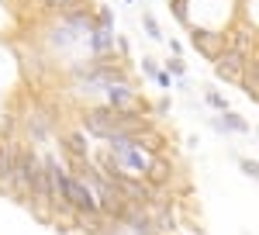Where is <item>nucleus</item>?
<instances>
[{
	"label": "nucleus",
	"instance_id": "1",
	"mask_svg": "<svg viewBox=\"0 0 259 235\" xmlns=\"http://www.w3.org/2000/svg\"><path fill=\"white\" fill-rule=\"evenodd\" d=\"M80 128L87 135L107 142L114 132H121V114L114 107H107V104H87L80 111Z\"/></svg>",
	"mask_w": 259,
	"mask_h": 235
},
{
	"label": "nucleus",
	"instance_id": "2",
	"mask_svg": "<svg viewBox=\"0 0 259 235\" xmlns=\"http://www.w3.org/2000/svg\"><path fill=\"white\" fill-rule=\"evenodd\" d=\"M104 104H107V107H114V111H152V107L139 97V90H135V83H132V80L107 83V90H104Z\"/></svg>",
	"mask_w": 259,
	"mask_h": 235
},
{
	"label": "nucleus",
	"instance_id": "3",
	"mask_svg": "<svg viewBox=\"0 0 259 235\" xmlns=\"http://www.w3.org/2000/svg\"><path fill=\"white\" fill-rule=\"evenodd\" d=\"M225 38H228V49H235L242 56H249V59L259 56V31L245 18L235 21L232 28H225Z\"/></svg>",
	"mask_w": 259,
	"mask_h": 235
},
{
	"label": "nucleus",
	"instance_id": "4",
	"mask_svg": "<svg viewBox=\"0 0 259 235\" xmlns=\"http://www.w3.org/2000/svg\"><path fill=\"white\" fill-rule=\"evenodd\" d=\"M190 45H194L207 62H214V59L228 49V38H225V31H211V28H200L197 24V28H190Z\"/></svg>",
	"mask_w": 259,
	"mask_h": 235
},
{
	"label": "nucleus",
	"instance_id": "5",
	"mask_svg": "<svg viewBox=\"0 0 259 235\" xmlns=\"http://www.w3.org/2000/svg\"><path fill=\"white\" fill-rule=\"evenodd\" d=\"M245 66H249V56H242L235 49H225V52L214 59V76H218L221 83H235V87H239Z\"/></svg>",
	"mask_w": 259,
	"mask_h": 235
},
{
	"label": "nucleus",
	"instance_id": "6",
	"mask_svg": "<svg viewBox=\"0 0 259 235\" xmlns=\"http://www.w3.org/2000/svg\"><path fill=\"white\" fill-rule=\"evenodd\" d=\"M121 225L128 228V235H159L156 221H152V211L145 204H128V211L121 215Z\"/></svg>",
	"mask_w": 259,
	"mask_h": 235
},
{
	"label": "nucleus",
	"instance_id": "7",
	"mask_svg": "<svg viewBox=\"0 0 259 235\" xmlns=\"http://www.w3.org/2000/svg\"><path fill=\"white\" fill-rule=\"evenodd\" d=\"M59 149H62V156L94 159V156H90V138H87V132H83V128H69V132H62Z\"/></svg>",
	"mask_w": 259,
	"mask_h": 235
},
{
	"label": "nucleus",
	"instance_id": "8",
	"mask_svg": "<svg viewBox=\"0 0 259 235\" xmlns=\"http://www.w3.org/2000/svg\"><path fill=\"white\" fill-rule=\"evenodd\" d=\"M177 163L166 156V152H156V159H152V166H149V183H156V187H169L173 180H177Z\"/></svg>",
	"mask_w": 259,
	"mask_h": 235
},
{
	"label": "nucleus",
	"instance_id": "9",
	"mask_svg": "<svg viewBox=\"0 0 259 235\" xmlns=\"http://www.w3.org/2000/svg\"><path fill=\"white\" fill-rule=\"evenodd\" d=\"M211 128L221 132V135H249L252 125L239 114V111H221L218 118H211Z\"/></svg>",
	"mask_w": 259,
	"mask_h": 235
},
{
	"label": "nucleus",
	"instance_id": "10",
	"mask_svg": "<svg viewBox=\"0 0 259 235\" xmlns=\"http://www.w3.org/2000/svg\"><path fill=\"white\" fill-rule=\"evenodd\" d=\"M87 49H90V56H114V49H118V35H114V28H94L90 31V38H87Z\"/></svg>",
	"mask_w": 259,
	"mask_h": 235
},
{
	"label": "nucleus",
	"instance_id": "11",
	"mask_svg": "<svg viewBox=\"0 0 259 235\" xmlns=\"http://www.w3.org/2000/svg\"><path fill=\"white\" fill-rule=\"evenodd\" d=\"M38 4L52 18H73V14H83V11H94L90 0H38Z\"/></svg>",
	"mask_w": 259,
	"mask_h": 235
},
{
	"label": "nucleus",
	"instance_id": "12",
	"mask_svg": "<svg viewBox=\"0 0 259 235\" xmlns=\"http://www.w3.org/2000/svg\"><path fill=\"white\" fill-rule=\"evenodd\" d=\"M21 69H24V80L38 83L41 73L49 69V62H45V56H41V52H35V49H31V52H24V56H21Z\"/></svg>",
	"mask_w": 259,
	"mask_h": 235
},
{
	"label": "nucleus",
	"instance_id": "13",
	"mask_svg": "<svg viewBox=\"0 0 259 235\" xmlns=\"http://www.w3.org/2000/svg\"><path fill=\"white\" fill-rule=\"evenodd\" d=\"M239 90L252 100V104H259V73H256V66H252V59H249V66H245V73H242V80H239Z\"/></svg>",
	"mask_w": 259,
	"mask_h": 235
},
{
	"label": "nucleus",
	"instance_id": "14",
	"mask_svg": "<svg viewBox=\"0 0 259 235\" xmlns=\"http://www.w3.org/2000/svg\"><path fill=\"white\" fill-rule=\"evenodd\" d=\"M200 90H204V100H207V107H214V111H232V107H228V97H225V94H221V90H214V87H200Z\"/></svg>",
	"mask_w": 259,
	"mask_h": 235
},
{
	"label": "nucleus",
	"instance_id": "15",
	"mask_svg": "<svg viewBox=\"0 0 259 235\" xmlns=\"http://www.w3.org/2000/svg\"><path fill=\"white\" fill-rule=\"evenodd\" d=\"M142 28H145V35L152 42H162V28H159V21L152 18V11H142Z\"/></svg>",
	"mask_w": 259,
	"mask_h": 235
},
{
	"label": "nucleus",
	"instance_id": "16",
	"mask_svg": "<svg viewBox=\"0 0 259 235\" xmlns=\"http://www.w3.org/2000/svg\"><path fill=\"white\" fill-rule=\"evenodd\" d=\"M18 125H21V118L14 114V111H7L4 121H0V135L4 138H18Z\"/></svg>",
	"mask_w": 259,
	"mask_h": 235
},
{
	"label": "nucleus",
	"instance_id": "17",
	"mask_svg": "<svg viewBox=\"0 0 259 235\" xmlns=\"http://www.w3.org/2000/svg\"><path fill=\"white\" fill-rule=\"evenodd\" d=\"M139 66H142V73H145V76L152 80V83H159L162 69H159V62H156V59H152V56H142V62H139Z\"/></svg>",
	"mask_w": 259,
	"mask_h": 235
},
{
	"label": "nucleus",
	"instance_id": "18",
	"mask_svg": "<svg viewBox=\"0 0 259 235\" xmlns=\"http://www.w3.org/2000/svg\"><path fill=\"white\" fill-rule=\"evenodd\" d=\"M169 7H173V18L180 24H190V0H169Z\"/></svg>",
	"mask_w": 259,
	"mask_h": 235
},
{
	"label": "nucleus",
	"instance_id": "19",
	"mask_svg": "<svg viewBox=\"0 0 259 235\" xmlns=\"http://www.w3.org/2000/svg\"><path fill=\"white\" fill-rule=\"evenodd\" d=\"M235 163H239V170L249 176V180H256V183H259V163H256V159H249V156H235Z\"/></svg>",
	"mask_w": 259,
	"mask_h": 235
},
{
	"label": "nucleus",
	"instance_id": "20",
	"mask_svg": "<svg viewBox=\"0 0 259 235\" xmlns=\"http://www.w3.org/2000/svg\"><path fill=\"white\" fill-rule=\"evenodd\" d=\"M166 73H173L177 80L187 76V62H183V56H169L166 59Z\"/></svg>",
	"mask_w": 259,
	"mask_h": 235
},
{
	"label": "nucleus",
	"instance_id": "21",
	"mask_svg": "<svg viewBox=\"0 0 259 235\" xmlns=\"http://www.w3.org/2000/svg\"><path fill=\"white\" fill-rule=\"evenodd\" d=\"M97 24L100 28H114V11L111 7H97Z\"/></svg>",
	"mask_w": 259,
	"mask_h": 235
},
{
	"label": "nucleus",
	"instance_id": "22",
	"mask_svg": "<svg viewBox=\"0 0 259 235\" xmlns=\"http://www.w3.org/2000/svg\"><path fill=\"white\" fill-rule=\"evenodd\" d=\"M169 107H173V104H169V97H162V100H156V104H152V114L162 118L166 111H169Z\"/></svg>",
	"mask_w": 259,
	"mask_h": 235
},
{
	"label": "nucleus",
	"instance_id": "23",
	"mask_svg": "<svg viewBox=\"0 0 259 235\" xmlns=\"http://www.w3.org/2000/svg\"><path fill=\"white\" fill-rule=\"evenodd\" d=\"M169 52H173V56H183V45H180L177 38H169Z\"/></svg>",
	"mask_w": 259,
	"mask_h": 235
},
{
	"label": "nucleus",
	"instance_id": "24",
	"mask_svg": "<svg viewBox=\"0 0 259 235\" xmlns=\"http://www.w3.org/2000/svg\"><path fill=\"white\" fill-rule=\"evenodd\" d=\"M252 132H256V135H259V125H256V128H252Z\"/></svg>",
	"mask_w": 259,
	"mask_h": 235
},
{
	"label": "nucleus",
	"instance_id": "25",
	"mask_svg": "<svg viewBox=\"0 0 259 235\" xmlns=\"http://www.w3.org/2000/svg\"><path fill=\"white\" fill-rule=\"evenodd\" d=\"M124 4H135V0H124Z\"/></svg>",
	"mask_w": 259,
	"mask_h": 235
}]
</instances>
